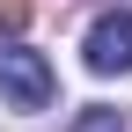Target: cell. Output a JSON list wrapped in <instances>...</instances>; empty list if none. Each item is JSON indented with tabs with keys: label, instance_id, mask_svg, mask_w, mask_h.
<instances>
[{
	"label": "cell",
	"instance_id": "1",
	"mask_svg": "<svg viewBox=\"0 0 132 132\" xmlns=\"http://www.w3.org/2000/svg\"><path fill=\"white\" fill-rule=\"evenodd\" d=\"M0 103L44 110V103H52V59L29 52V44H0Z\"/></svg>",
	"mask_w": 132,
	"mask_h": 132
},
{
	"label": "cell",
	"instance_id": "4",
	"mask_svg": "<svg viewBox=\"0 0 132 132\" xmlns=\"http://www.w3.org/2000/svg\"><path fill=\"white\" fill-rule=\"evenodd\" d=\"M22 22H29V0H0V37H15Z\"/></svg>",
	"mask_w": 132,
	"mask_h": 132
},
{
	"label": "cell",
	"instance_id": "3",
	"mask_svg": "<svg viewBox=\"0 0 132 132\" xmlns=\"http://www.w3.org/2000/svg\"><path fill=\"white\" fill-rule=\"evenodd\" d=\"M73 132H132L110 103H88V110H73Z\"/></svg>",
	"mask_w": 132,
	"mask_h": 132
},
{
	"label": "cell",
	"instance_id": "2",
	"mask_svg": "<svg viewBox=\"0 0 132 132\" xmlns=\"http://www.w3.org/2000/svg\"><path fill=\"white\" fill-rule=\"evenodd\" d=\"M81 52H88V73H132V15H103Z\"/></svg>",
	"mask_w": 132,
	"mask_h": 132
}]
</instances>
